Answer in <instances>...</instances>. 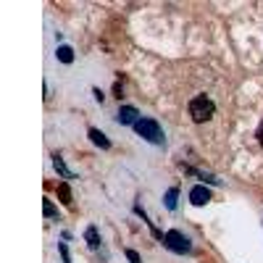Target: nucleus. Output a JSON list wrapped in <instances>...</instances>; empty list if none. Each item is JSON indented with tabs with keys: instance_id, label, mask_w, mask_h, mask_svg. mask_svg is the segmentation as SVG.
I'll list each match as a JSON object with an SVG mask.
<instances>
[{
	"instance_id": "obj_1",
	"label": "nucleus",
	"mask_w": 263,
	"mask_h": 263,
	"mask_svg": "<svg viewBox=\"0 0 263 263\" xmlns=\"http://www.w3.org/2000/svg\"><path fill=\"white\" fill-rule=\"evenodd\" d=\"M213 113H216V106H213V100L211 98H205V95H195L190 100V116L195 124H203V121H211L213 119Z\"/></svg>"
},
{
	"instance_id": "obj_2",
	"label": "nucleus",
	"mask_w": 263,
	"mask_h": 263,
	"mask_svg": "<svg viewBox=\"0 0 263 263\" xmlns=\"http://www.w3.org/2000/svg\"><path fill=\"white\" fill-rule=\"evenodd\" d=\"M134 132L140 134L142 140L153 142V145H163V142H166L163 129H161V124H158L155 119H140V121L134 124Z\"/></svg>"
},
{
	"instance_id": "obj_3",
	"label": "nucleus",
	"mask_w": 263,
	"mask_h": 263,
	"mask_svg": "<svg viewBox=\"0 0 263 263\" xmlns=\"http://www.w3.org/2000/svg\"><path fill=\"white\" fill-rule=\"evenodd\" d=\"M163 245L171 250V253H179V255H185V253H190V250H192L190 239L182 232H177V229H171V232L163 234Z\"/></svg>"
},
{
	"instance_id": "obj_4",
	"label": "nucleus",
	"mask_w": 263,
	"mask_h": 263,
	"mask_svg": "<svg viewBox=\"0 0 263 263\" xmlns=\"http://www.w3.org/2000/svg\"><path fill=\"white\" fill-rule=\"evenodd\" d=\"M116 121L124 124V127H134V124L140 121V111H137L134 106H121L119 113H116Z\"/></svg>"
},
{
	"instance_id": "obj_5",
	"label": "nucleus",
	"mask_w": 263,
	"mask_h": 263,
	"mask_svg": "<svg viewBox=\"0 0 263 263\" xmlns=\"http://www.w3.org/2000/svg\"><path fill=\"white\" fill-rule=\"evenodd\" d=\"M208 200H211V190H208V187L198 185V187L190 190V203H192V205H205Z\"/></svg>"
},
{
	"instance_id": "obj_6",
	"label": "nucleus",
	"mask_w": 263,
	"mask_h": 263,
	"mask_svg": "<svg viewBox=\"0 0 263 263\" xmlns=\"http://www.w3.org/2000/svg\"><path fill=\"white\" fill-rule=\"evenodd\" d=\"M53 166H55V171H58V174H61L63 179H76V174L66 166V161H63L61 155H53Z\"/></svg>"
},
{
	"instance_id": "obj_7",
	"label": "nucleus",
	"mask_w": 263,
	"mask_h": 263,
	"mask_svg": "<svg viewBox=\"0 0 263 263\" xmlns=\"http://www.w3.org/2000/svg\"><path fill=\"white\" fill-rule=\"evenodd\" d=\"M87 134H90V140H93V145L103 147V150H108V147H111V140H108V137H106V134H103L100 129H95V127H93V129H90Z\"/></svg>"
},
{
	"instance_id": "obj_8",
	"label": "nucleus",
	"mask_w": 263,
	"mask_h": 263,
	"mask_svg": "<svg viewBox=\"0 0 263 263\" xmlns=\"http://www.w3.org/2000/svg\"><path fill=\"white\" fill-rule=\"evenodd\" d=\"M55 55H58V61L61 63H74V50L68 48V45H58V50H55Z\"/></svg>"
},
{
	"instance_id": "obj_9",
	"label": "nucleus",
	"mask_w": 263,
	"mask_h": 263,
	"mask_svg": "<svg viewBox=\"0 0 263 263\" xmlns=\"http://www.w3.org/2000/svg\"><path fill=\"white\" fill-rule=\"evenodd\" d=\"M84 239H87V245L93 247V250H98V247H100V234H98V229H95V226H87Z\"/></svg>"
},
{
	"instance_id": "obj_10",
	"label": "nucleus",
	"mask_w": 263,
	"mask_h": 263,
	"mask_svg": "<svg viewBox=\"0 0 263 263\" xmlns=\"http://www.w3.org/2000/svg\"><path fill=\"white\" fill-rule=\"evenodd\" d=\"M58 198H61L63 205H68V208L74 205V200H71V190H68V185H58Z\"/></svg>"
},
{
	"instance_id": "obj_11",
	"label": "nucleus",
	"mask_w": 263,
	"mask_h": 263,
	"mask_svg": "<svg viewBox=\"0 0 263 263\" xmlns=\"http://www.w3.org/2000/svg\"><path fill=\"white\" fill-rule=\"evenodd\" d=\"M42 213H45V219H55V216H58V208L53 205V200H42Z\"/></svg>"
},
{
	"instance_id": "obj_12",
	"label": "nucleus",
	"mask_w": 263,
	"mask_h": 263,
	"mask_svg": "<svg viewBox=\"0 0 263 263\" xmlns=\"http://www.w3.org/2000/svg\"><path fill=\"white\" fill-rule=\"evenodd\" d=\"M177 198H179V190H177V187H171V190L166 192V208H168V211H174V208H177Z\"/></svg>"
},
{
	"instance_id": "obj_13",
	"label": "nucleus",
	"mask_w": 263,
	"mask_h": 263,
	"mask_svg": "<svg viewBox=\"0 0 263 263\" xmlns=\"http://www.w3.org/2000/svg\"><path fill=\"white\" fill-rule=\"evenodd\" d=\"M58 253H61V258H63V263H71V255H68V247H66L63 242H58Z\"/></svg>"
},
{
	"instance_id": "obj_14",
	"label": "nucleus",
	"mask_w": 263,
	"mask_h": 263,
	"mask_svg": "<svg viewBox=\"0 0 263 263\" xmlns=\"http://www.w3.org/2000/svg\"><path fill=\"white\" fill-rule=\"evenodd\" d=\"M127 258H129V263H142V258L134 253V250H127Z\"/></svg>"
},
{
	"instance_id": "obj_15",
	"label": "nucleus",
	"mask_w": 263,
	"mask_h": 263,
	"mask_svg": "<svg viewBox=\"0 0 263 263\" xmlns=\"http://www.w3.org/2000/svg\"><path fill=\"white\" fill-rule=\"evenodd\" d=\"M255 137H258V142H260V147H263V121L258 124V132H255Z\"/></svg>"
},
{
	"instance_id": "obj_16",
	"label": "nucleus",
	"mask_w": 263,
	"mask_h": 263,
	"mask_svg": "<svg viewBox=\"0 0 263 263\" xmlns=\"http://www.w3.org/2000/svg\"><path fill=\"white\" fill-rule=\"evenodd\" d=\"M93 95H95V100H98V103H103V98H106V95H103V93H100V90H98V87L93 90Z\"/></svg>"
}]
</instances>
